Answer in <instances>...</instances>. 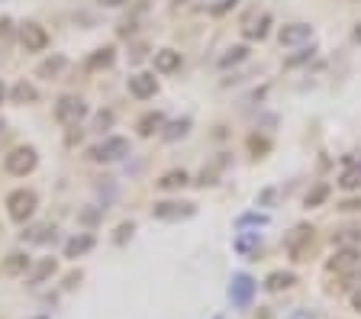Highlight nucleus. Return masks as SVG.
Returning <instances> with one entry per match:
<instances>
[{
	"mask_svg": "<svg viewBox=\"0 0 361 319\" xmlns=\"http://www.w3.org/2000/svg\"><path fill=\"white\" fill-rule=\"evenodd\" d=\"M36 165H39V155L33 145H19V149H13L7 158H3V168H7L10 174H17V178H26L29 171H36Z\"/></svg>",
	"mask_w": 361,
	"mask_h": 319,
	"instance_id": "f257e3e1",
	"label": "nucleus"
},
{
	"mask_svg": "<svg viewBox=\"0 0 361 319\" xmlns=\"http://www.w3.org/2000/svg\"><path fill=\"white\" fill-rule=\"evenodd\" d=\"M36 203H39V197L33 194V190H13L7 197V213H10V219L13 223H26L29 216L36 213Z\"/></svg>",
	"mask_w": 361,
	"mask_h": 319,
	"instance_id": "f03ea898",
	"label": "nucleus"
},
{
	"mask_svg": "<svg viewBox=\"0 0 361 319\" xmlns=\"http://www.w3.org/2000/svg\"><path fill=\"white\" fill-rule=\"evenodd\" d=\"M87 116V104H84L81 97H58V104H55V120L62 122V126H78V122Z\"/></svg>",
	"mask_w": 361,
	"mask_h": 319,
	"instance_id": "7ed1b4c3",
	"label": "nucleus"
},
{
	"mask_svg": "<svg viewBox=\"0 0 361 319\" xmlns=\"http://www.w3.org/2000/svg\"><path fill=\"white\" fill-rule=\"evenodd\" d=\"M94 161H120L123 155H130V139H123V136H110V139H103L100 145H94L87 152Z\"/></svg>",
	"mask_w": 361,
	"mask_h": 319,
	"instance_id": "20e7f679",
	"label": "nucleus"
},
{
	"mask_svg": "<svg viewBox=\"0 0 361 319\" xmlns=\"http://www.w3.org/2000/svg\"><path fill=\"white\" fill-rule=\"evenodd\" d=\"M197 207L194 203H187V200H161L152 207V216L155 219H165V223H175V219H187V216H194Z\"/></svg>",
	"mask_w": 361,
	"mask_h": 319,
	"instance_id": "39448f33",
	"label": "nucleus"
},
{
	"mask_svg": "<svg viewBox=\"0 0 361 319\" xmlns=\"http://www.w3.org/2000/svg\"><path fill=\"white\" fill-rule=\"evenodd\" d=\"M361 264V252H358V245H339L335 248V255L329 258V271H335V274H349V271H355Z\"/></svg>",
	"mask_w": 361,
	"mask_h": 319,
	"instance_id": "423d86ee",
	"label": "nucleus"
},
{
	"mask_svg": "<svg viewBox=\"0 0 361 319\" xmlns=\"http://www.w3.org/2000/svg\"><path fill=\"white\" fill-rule=\"evenodd\" d=\"M278 42L288 48L306 46V42H313V26H310V23H288V26H281Z\"/></svg>",
	"mask_w": 361,
	"mask_h": 319,
	"instance_id": "0eeeda50",
	"label": "nucleus"
},
{
	"mask_svg": "<svg viewBox=\"0 0 361 319\" xmlns=\"http://www.w3.org/2000/svg\"><path fill=\"white\" fill-rule=\"evenodd\" d=\"M288 252L290 258H297V262H303V255L310 252V245H313V226H297L294 233L288 235Z\"/></svg>",
	"mask_w": 361,
	"mask_h": 319,
	"instance_id": "6e6552de",
	"label": "nucleus"
},
{
	"mask_svg": "<svg viewBox=\"0 0 361 319\" xmlns=\"http://www.w3.org/2000/svg\"><path fill=\"white\" fill-rule=\"evenodd\" d=\"M19 42H23V48H26V52H46L49 33L39 26V23H26V26L19 29Z\"/></svg>",
	"mask_w": 361,
	"mask_h": 319,
	"instance_id": "1a4fd4ad",
	"label": "nucleus"
},
{
	"mask_svg": "<svg viewBox=\"0 0 361 319\" xmlns=\"http://www.w3.org/2000/svg\"><path fill=\"white\" fill-rule=\"evenodd\" d=\"M252 293H255V281H252L249 274H236L232 277V287H229V297L236 307H245L252 300Z\"/></svg>",
	"mask_w": 361,
	"mask_h": 319,
	"instance_id": "9d476101",
	"label": "nucleus"
},
{
	"mask_svg": "<svg viewBox=\"0 0 361 319\" xmlns=\"http://www.w3.org/2000/svg\"><path fill=\"white\" fill-rule=\"evenodd\" d=\"M155 91H158L155 75H132L130 78V94L136 97V100H148V97H155Z\"/></svg>",
	"mask_w": 361,
	"mask_h": 319,
	"instance_id": "9b49d317",
	"label": "nucleus"
},
{
	"mask_svg": "<svg viewBox=\"0 0 361 319\" xmlns=\"http://www.w3.org/2000/svg\"><path fill=\"white\" fill-rule=\"evenodd\" d=\"M177 68H181V52H175V48H158L155 52V71L171 75V71H177Z\"/></svg>",
	"mask_w": 361,
	"mask_h": 319,
	"instance_id": "f8f14e48",
	"label": "nucleus"
},
{
	"mask_svg": "<svg viewBox=\"0 0 361 319\" xmlns=\"http://www.w3.org/2000/svg\"><path fill=\"white\" fill-rule=\"evenodd\" d=\"M55 268H58L55 258H42V262L33 264V268L26 271V281H29V284H42L46 277H52V274H55Z\"/></svg>",
	"mask_w": 361,
	"mask_h": 319,
	"instance_id": "ddd939ff",
	"label": "nucleus"
},
{
	"mask_svg": "<svg viewBox=\"0 0 361 319\" xmlns=\"http://www.w3.org/2000/svg\"><path fill=\"white\" fill-rule=\"evenodd\" d=\"M94 248V235H74L65 242V258H81Z\"/></svg>",
	"mask_w": 361,
	"mask_h": 319,
	"instance_id": "4468645a",
	"label": "nucleus"
},
{
	"mask_svg": "<svg viewBox=\"0 0 361 319\" xmlns=\"http://www.w3.org/2000/svg\"><path fill=\"white\" fill-rule=\"evenodd\" d=\"M294 284H297V274H290V271H274V274H268L265 287H268L271 293H281V291H290Z\"/></svg>",
	"mask_w": 361,
	"mask_h": 319,
	"instance_id": "2eb2a0df",
	"label": "nucleus"
},
{
	"mask_svg": "<svg viewBox=\"0 0 361 319\" xmlns=\"http://www.w3.org/2000/svg\"><path fill=\"white\" fill-rule=\"evenodd\" d=\"M161 126H165V116H161V113H146V116H139V122H136V129H139V136H155L158 129H161Z\"/></svg>",
	"mask_w": 361,
	"mask_h": 319,
	"instance_id": "dca6fc26",
	"label": "nucleus"
},
{
	"mask_svg": "<svg viewBox=\"0 0 361 319\" xmlns=\"http://www.w3.org/2000/svg\"><path fill=\"white\" fill-rule=\"evenodd\" d=\"M29 271V255H23V252H13V255H7L3 258V274H26Z\"/></svg>",
	"mask_w": 361,
	"mask_h": 319,
	"instance_id": "f3484780",
	"label": "nucleus"
},
{
	"mask_svg": "<svg viewBox=\"0 0 361 319\" xmlns=\"http://www.w3.org/2000/svg\"><path fill=\"white\" fill-rule=\"evenodd\" d=\"M10 97H13V104H36V100H39V91L29 84V81H19V84H13Z\"/></svg>",
	"mask_w": 361,
	"mask_h": 319,
	"instance_id": "a211bd4d",
	"label": "nucleus"
},
{
	"mask_svg": "<svg viewBox=\"0 0 361 319\" xmlns=\"http://www.w3.org/2000/svg\"><path fill=\"white\" fill-rule=\"evenodd\" d=\"M65 65H68V58H65V55L46 58V62H42V65L36 68V75H39V78H55V75H62V71H65Z\"/></svg>",
	"mask_w": 361,
	"mask_h": 319,
	"instance_id": "6ab92c4d",
	"label": "nucleus"
},
{
	"mask_svg": "<svg viewBox=\"0 0 361 319\" xmlns=\"http://www.w3.org/2000/svg\"><path fill=\"white\" fill-rule=\"evenodd\" d=\"M113 58H116V55H113L110 46H107V48H97V52L87 58V71H97V68H110Z\"/></svg>",
	"mask_w": 361,
	"mask_h": 319,
	"instance_id": "aec40b11",
	"label": "nucleus"
},
{
	"mask_svg": "<svg viewBox=\"0 0 361 319\" xmlns=\"http://www.w3.org/2000/svg\"><path fill=\"white\" fill-rule=\"evenodd\" d=\"M187 184V171H168V174H161V181H158V188L161 190H177Z\"/></svg>",
	"mask_w": 361,
	"mask_h": 319,
	"instance_id": "412c9836",
	"label": "nucleus"
},
{
	"mask_svg": "<svg viewBox=\"0 0 361 319\" xmlns=\"http://www.w3.org/2000/svg\"><path fill=\"white\" fill-rule=\"evenodd\" d=\"M339 188L342 190H358L361 188V168H345L342 178H339Z\"/></svg>",
	"mask_w": 361,
	"mask_h": 319,
	"instance_id": "4be33fe9",
	"label": "nucleus"
},
{
	"mask_svg": "<svg viewBox=\"0 0 361 319\" xmlns=\"http://www.w3.org/2000/svg\"><path fill=\"white\" fill-rule=\"evenodd\" d=\"M49 233H52V226L49 223H39V226H33V229H26V233H23V239H26V242H49Z\"/></svg>",
	"mask_w": 361,
	"mask_h": 319,
	"instance_id": "5701e85b",
	"label": "nucleus"
},
{
	"mask_svg": "<svg viewBox=\"0 0 361 319\" xmlns=\"http://www.w3.org/2000/svg\"><path fill=\"white\" fill-rule=\"evenodd\" d=\"M245 58H249V48H245V46H232V48H229V55H222V58H220V65H222V68H229V65H236V62H245Z\"/></svg>",
	"mask_w": 361,
	"mask_h": 319,
	"instance_id": "b1692460",
	"label": "nucleus"
},
{
	"mask_svg": "<svg viewBox=\"0 0 361 319\" xmlns=\"http://www.w3.org/2000/svg\"><path fill=\"white\" fill-rule=\"evenodd\" d=\"M258 233H252V235H239V239H236V248H239L242 255H252L255 252V248H258Z\"/></svg>",
	"mask_w": 361,
	"mask_h": 319,
	"instance_id": "393cba45",
	"label": "nucleus"
},
{
	"mask_svg": "<svg viewBox=\"0 0 361 319\" xmlns=\"http://www.w3.org/2000/svg\"><path fill=\"white\" fill-rule=\"evenodd\" d=\"M242 33H245V39H265V33H268V17H261L258 23H249Z\"/></svg>",
	"mask_w": 361,
	"mask_h": 319,
	"instance_id": "a878e982",
	"label": "nucleus"
},
{
	"mask_svg": "<svg viewBox=\"0 0 361 319\" xmlns=\"http://www.w3.org/2000/svg\"><path fill=\"white\" fill-rule=\"evenodd\" d=\"M326 197H329V184H316V188L306 194V207H319Z\"/></svg>",
	"mask_w": 361,
	"mask_h": 319,
	"instance_id": "bb28decb",
	"label": "nucleus"
},
{
	"mask_svg": "<svg viewBox=\"0 0 361 319\" xmlns=\"http://www.w3.org/2000/svg\"><path fill=\"white\" fill-rule=\"evenodd\" d=\"M333 242L335 245H355V242H361V229H342V233L333 235Z\"/></svg>",
	"mask_w": 361,
	"mask_h": 319,
	"instance_id": "cd10ccee",
	"label": "nucleus"
},
{
	"mask_svg": "<svg viewBox=\"0 0 361 319\" xmlns=\"http://www.w3.org/2000/svg\"><path fill=\"white\" fill-rule=\"evenodd\" d=\"M187 126H191V120H181V122H175L171 129L165 132V139H177V136H184L187 132Z\"/></svg>",
	"mask_w": 361,
	"mask_h": 319,
	"instance_id": "c85d7f7f",
	"label": "nucleus"
},
{
	"mask_svg": "<svg viewBox=\"0 0 361 319\" xmlns=\"http://www.w3.org/2000/svg\"><path fill=\"white\" fill-rule=\"evenodd\" d=\"M110 122H113V113L110 110H103V113H97V120H94V126H97V129H107V126H110Z\"/></svg>",
	"mask_w": 361,
	"mask_h": 319,
	"instance_id": "c756f323",
	"label": "nucleus"
},
{
	"mask_svg": "<svg viewBox=\"0 0 361 319\" xmlns=\"http://www.w3.org/2000/svg\"><path fill=\"white\" fill-rule=\"evenodd\" d=\"M132 229H136L132 223H123L120 229H116V242H126V235H132Z\"/></svg>",
	"mask_w": 361,
	"mask_h": 319,
	"instance_id": "7c9ffc66",
	"label": "nucleus"
},
{
	"mask_svg": "<svg viewBox=\"0 0 361 319\" xmlns=\"http://www.w3.org/2000/svg\"><path fill=\"white\" fill-rule=\"evenodd\" d=\"M249 223H268V216H255V213H249V216H242V219H239V226H249Z\"/></svg>",
	"mask_w": 361,
	"mask_h": 319,
	"instance_id": "2f4dec72",
	"label": "nucleus"
},
{
	"mask_svg": "<svg viewBox=\"0 0 361 319\" xmlns=\"http://www.w3.org/2000/svg\"><path fill=\"white\" fill-rule=\"evenodd\" d=\"M352 303H355V310H358V313H361V287H358V291H355V297H352Z\"/></svg>",
	"mask_w": 361,
	"mask_h": 319,
	"instance_id": "473e14b6",
	"label": "nucleus"
},
{
	"mask_svg": "<svg viewBox=\"0 0 361 319\" xmlns=\"http://www.w3.org/2000/svg\"><path fill=\"white\" fill-rule=\"evenodd\" d=\"M3 97H7V87H3V81H0V104H3Z\"/></svg>",
	"mask_w": 361,
	"mask_h": 319,
	"instance_id": "72a5a7b5",
	"label": "nucleus"
},
{
	"mask_svg": "<svg viewBox=\"0 0 361 319\" xmlns=\"http://www.w3.org/2000/svg\"><path fill=\"white\" fill-rule=\"evenodd\" d=\"M355 39H358V42H361V26H358V29H355Z\"/></svg>",
	"mask_w": 361,
	"mask_h": 319,
	"instance_id": "f704fd0d",
	"label": "nucleus"
}]
</instances>
